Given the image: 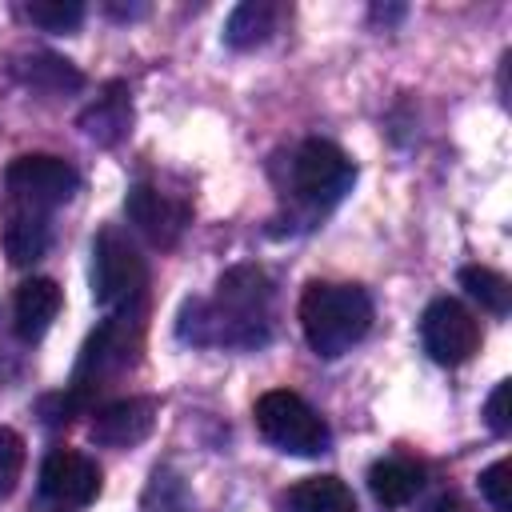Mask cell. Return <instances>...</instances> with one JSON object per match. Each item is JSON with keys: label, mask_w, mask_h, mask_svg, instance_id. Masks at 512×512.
<instances>
[{"label": "cell", "mask_w": 512, "mask_h": 512, "mask_svg": "<svg viewBox=\"0 0 512 512\" xmlns=\"http://www.w3.org/2000/svg\"><path fill=\"white\" fill-rule=\"evenodd\" d=\"M188 344L256 348L272 332V280L256 264H236L216 280L212 300H188L176 320Z\"/></svg>", "instance_id": "obj_1"}, {"label": "cell", "mask_w": 512, "mask_h": 512, "mask_svg": "<svg viewBox=\"0 0 512 512\" xmlns=\"http://www.w3.org/2000/svg\"><path fill=\"white\" fill-rule=\"evenodd\" d=\"M300 328L316 356L336 360L352 344H360L372 328V300L356 284L312 280L300 292Z\"/></svg>", "instance_id": "obj_2"}, {"label": "cell", "mask_w": 512, "mask_h": 512, "mask_svg": "<svg viewBox=\"0 0 512 512\" xmlns=\"http://www.w3.org/2000/svg\"><path fill=\"white\" fill-rule=\"evenodd\" d=\"M140 336H144V324H140V312L136 304L132 308H120L112 312L80 348V360H76V372H72V384H68V400L80 408L92 404V396H100L112 380H120L132 364H136V352H140Z\"/></svg>", "instance_id": "obj_3"}, {"label": "cell", "mask_w": 512, "mask_h": 512, "mask_svg": "<svg viewBox=\"0 0 512 512\" xmlns=\"http://www.w3.org/2000/svg\"><path fill=\"white\" fill-rule=\"evenodd\" d=\"M352 180H356V164L332 140L312 136V140L296 144V152L288 156L284 196L292 200V212H300L304 220H316L332 204H340V196L352 188Z\"/></svg>", "instance_id": "obj_4"}, {"label": "cell", "mask_w": 512, "mask_h": 512, "mask_svg": "<svg viewBox=\"0 0 512 512\" xmlns=\"http://www.w3.org/2000/svg\"><path fill=\"white\" fill-rule=\"evenodd\" d=\"M252 420L268 444H276L280 452H292V456H320L332 444V432L320 420V412L288 388L264 392L252 408Z\"/></svg>", "instance_id": "obj_5"}, {"label": "cell", "mask_w": 512, "mask_h": 512, "mask_svg": "<svg viewBox=\"0 0 512 512\" xmlns=\"http://www.w3.org/2000/svg\"><path fill=\"white\" fill-rule=\"evenodd\" d=\"M148 284V268L144 256L136 252V244L120 232V228H104L92 240V296L100 308L120 312L140 304Z\"/></svg>", "instance_id": "obj_6"}, {"label": "cell", "mask_w": 512, "mask_h": 512, "mask_svg": "<svg viewBox=\"0 0 512 512\" xmlns=\"http://www.w3.org/2000/svg\"><path fill=\"white\" fill-rule=\"evenodd\" d=\"M4 188H8L12 204H28V208H40V212H52L56 204L72 200V192L80 188V176L60 156L28 152V156H16L4 168Z\"/></svg>", "instance_id": "obj_7"}, {"label": "cell", "mask_w": 512, "mask_h": 512, "mask_svg": "<svg viewBox=\"0 0 512 512\" xmlns=\"http://www.w3.org/2000/svg\"><path fill=\"white\" fill-rule=\"evenodd\" d=\"M420 340H424V352L436 364L456 368V364L472 360V352L480 348V320L460 300L440 296L420 316Z\"/></svg>", "instance_id": "obj_8"}, {"label": "cell", "mask_w": 512, "mask_h": 512, "mask_svg": "<svg viewBox=\"0 0 512 512\" xmlns=\"http://www.w3.org/2000/svg\"><path fill=\"white\" fill-rule=\"evenodd\" d=\"M124 212L136 224V232L156 248H172L192 220V208L184 200L160 192L156 184H132L124 196Z\"/></svg>", "instance_id": "obj_9"}, {"label": "cell", "mask_w": 512, "mask_h": 512, "mask_svg": "<svg viewBox=\"0 0 512 512\" xmlns=\"http://www.w3.org/2000/svg\"><path fill=\"white\" fill-rule=\"evenodd\" d=\"M156 412H160V404L152 396H120V400L96 408L88 436L104 448H136L140 440L152 436Z\"/></svg>", "instance_id": "obj_10"}, {"label": "cell", "mask_w": 512, "mask_h": 512, "mask_svg": "<svg viewBox=\"0 0 512 512\" xmlns=\"http://www.w3.org/2000/svg\"><path fill=\"white\" fill-rule=\"evenodd\" d=\"M40 492L56 504H92L100 492V468L76 448H52L40 464Z\"/></svg>", "instance_id": "obj_11"}, {"label": "cell", "mask_w": 512, "mask_h": 512, "mask_svg": "<svg viewBox=\"0 0 512 512\" xmlns=\"http://www.w3.org/2000/svg\"><path fill=\"white\" fill-rule=\"evenodd\" d=\"M48 216L52 212H40L28 204H12V200L4 204V232L0 236H4V252L12 264H32L44 256L48 236H52Z\"/></svg>", "instance_id": "obj_12"}, {"label": "cell", "mask_w": 512, "mask_h": 512, "mask_svg": "<svg viewBox=\"0 0 512 512\" xmlns=\"http://www.w3.org/2000/svg\"><path fill=\"white\" fill-rule=\"evenodd\" d=\"M60 312V288L56 280L48 276H32L16 288V300H12V328L20 340H40L48 332V324L56 320Z\"/></svg>", "instance_id": "obj_13"}, {"label": "cell", "mask_w": 512, "mask_h": 512, "mask_svg": "<svg viewBox=\"0 0 512 512\" xmlns=\"http://www.w3.org/2000/svg\"><path fill=\"white\" fill-rule=\"evenodd\" d=\"M80 128L96 140V144H120L132 128V104H128V88L120 80H112L84 112H80Z\"/></svg>", "instance_id": "obj_14"}, {"label": "cell", "mask_w": 512, "mask_h": 512, "mask_svg": "<svg viewBox=\"0 0 512 512\" xmlns=\"http://www.w3.org/2000/svg\"><path fill=\"white\" fill-rule=\"evenodd\" d=\"M284 512H356V496L340 476H308L284 492Z\"/></svg>", "instance_id": "obj_15"}, {"label": "cell", "mask_w": 512, "mask_h": 512, "mask_svg": "<svg viewBox=\"0 0 512 512\" xmlns=\"http://www.w3.org/2000/svg\"><path fill=\"white\" fill-rule=\"evenodd\" d=\"M280 24V4L272 0H244L228 12V24H224V40L232 48H256L264 44Z\"/></svg>", "instance_id": "obj_16"}, {"label": "cell", "mask_w": 512, "mask_h": 512, "mask_svg": "<svg viewBox=\"0 0 512 512\" xmlns=\"http://www.w3.org/2000/svg\"><path fill=\"white\" fill-rule=\"evenodd\" d=\"M368 488L384 508H400L424 488V472L408 460H376L368 468Z\"/></svg>", "instance_id": "obj_17"}, {"label": "cell", "mask_w": 512, "mask_h": 512, "mask_svg": "<svg viewBox=\"0 0 512 512\" xmlns=\"http://www.w3.org/2000/svg\"><path fill=\"white\" fill-rule=\"evenodd\" d=\"M20 76H24L28 88H36V92H44V96H64V92H80V88H84V76H80L68 60L48 56V52L32 56V60L20 68Z\"/></svg>", "instance_id": "obj_18"}, {"label": "cell", "mask_w": 512, "mask_h": 512, "mask_svg": "<svg viewBox=\"0 0 512 512\" xmlns=\"http://www.w3.org/2000/svg\"><path fill=\"white\" fill-rule=\"evenodd\" d=\"M460 284H464L468 296L480 300V308H488L492 316H504V312L512 308V284H508L500 272L484 268V264H468V268H460Z\"/></svg>", "instance_id": "obj_19"}, {"label": "cell", "mask_w": 512, "mask_h": 512, "mask_svg": "<svg viewBox=\"0 0 512 512\" xmlns=\"http://www.w3.org/2000/svg\"><path fill=\"white\" fill-rule=\"evenodd\" d=\"M24 16L48 32H72L84 20V4L80 0H28Z\"/></svg>", "instance_id": "obj_20"}, {"label": "cell", "mask_w": 512, "mask_h": 512, "mask_svg": "<svg viewBox=\"0 0 512 512\" xmlns=\"http://www.w3.org/2000/svg\"><path fill=\"white\" fill-rule=\"evenodd\" d=\"M480 492L492 504V512H512V460H496L480 472Z\"/></svg>", "instance_id": "obj_21"}, {"label": "cell", "mask_w": 512, "mask_h": 512, "mask_svg": "<svg viewBox=\"0 0 512 512\" xmlns=\"http://www.w3.org/2000/svg\"><path fill=\"white\" fill-rule=\"evenodd\" d=\"M20 472H24V440H20V432L0 424V500L12 496Z\"/></svg>", "instance_id": "obj_22"}, {"label": "cell", "mask_w": 512, "mask_h": 512, "mask_svg": "<svg viewBox=\"0 0 512 512\" xmlns=\"http://www.w3.org/2000/svg\"><path fill=\"white\" fill-rule=\"evenodd\" d=\"M508 396H512V380H500V384L492 388V396H488V408H484V416H488V428H492L496 436H504V432L512 428Z\"/></svg>", "instance_id": "obj_23"}, {"label": "cell", "mask_w": 512, "mask_h": 512, "mask_svg": "<svg viewBox=\"0 0 512 512\" xmlns=\"http://www.w3.org/2000/svg\"><path fill=\"white\" fill-rule=\"evenodd\" d=\"M432 512H472V508H468L460 496H440V500L432 504Z\"/></svg>", "instance_id": "obj_24"}]
</instances>
